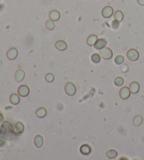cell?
Instances as JSON below:
<instances>
[{
    "mask_svg": "<svg viewBox=\"0 0 144 160\" xmlns=\"http://www.w3.org/2000/svg\"><path fill=\"white\" fill-rule=\"evenodd\" d=\"M120 70L122 73H127L129 71V66L127 64H123L120 67Z\"/></svg>",
    "mask_w": 144,
    "mask_h": 160,
    "instance_id": "obj_29",
    "label": "cell"
},
{
    "mask_svg": "<svg viewBox=\"0 0 144 160\" xmlns=\"http://www.w3.org/2000/svg\"><path fill=\"white\" fill-rule=\"evenodd\" d=\"M106 157H107L108 159H115V158L118 156V151L114 149H110L106 152Z\"/></svg>",
    "mask_w": 144,
    "mask_h": 160,
    "instance_id": "obj_18",
    "label": "cell"
},
{
    "mask_svg": "<svg viewBox=\"0 0 144 160\" xmlns=\"http://www.w3.org/2000/svg\"><path fill=\"white\" fill-rule=\"evenodd\" d=\"M138 4L141 6H144V0H137Z\"/></svg>",
    "mask_w": 144,
    "mask_h": 160,
    "instance_id": "obj_32",
    "label": "cell"
},
{
    "mask_svg": "<svg viewBox=\"0 0 144 160\" xmlns=\"http://www.w3.org/2000/svg\"><path fill=\"white\" fill-rule=\"evenodd\" d=\"M114 83H115V85L116 86H122L123 83H124V79H123V78L120 77V76L117 77L115 79V80H114Z\"/></svg>",
    "mask_w": 144,
    "mask_h": 160,
    "instance_id": "obj_25",
    "label": "cell"
},
{
    "mask_svg": "<svg viewBox=\"0 0 144 160\" xmlns=\"http://www.w3.org/2000/svg\"><path fill=\"white\" fill-rule=\"evenodd\" d=\"M45 80L48 83H52V82H53L54 80V74L49 73V74H46V76H45Z\"/></svg>",
    "mask_w": 144,
    "mask_h": 160,
    "instance_id": "obj_27",
    "label": "cell"
},
{
    "mask_svg": "<svg viewBox=\"0 0 144 160\" xmlns=\"http://www.w3.org/2000/svg\"><path fill=\"white\" fill-rule=\"evenodd\" d=\"M55 25L54 21L51 20V19L50 20L46 21V27L48 30H49V31H53V30L55 28Z\"/></svg>",
    "mask_w": 144,
    "mask_h": 160,
    "instance_id": "obj_23",
    "label": "cell"
},
{
    "mask_svg": "<svg viewBox=\"0 0 144 160\" xmlns=\"http://www.w3.org/2000/svg\"><path fill=\"white\" fill-rule=\"evenodd\" d=\"M80 152L84 155H89L91 152V147L88 144H83L80 147Z\"/></svg>",
    "mask_w": 144,
    "mask_h": 160,
    "instance_id": "obj_10",
    "label": "cell"
},
{
    "mask_svg": "<svg viewBox=\"0 0 144 160\" xmlns=\"http://www.w3.org/2000/svg\"><path fill=\"white\" fill-rule=\"evenodd\" d=\"M13 125L11 122L4 121L1 125L0 128V135L7 140H11L16 135Z\"/></svg>",
    "mask_w": 144,
    "mask_h": 160,
    "instance_id": "obj_1",
    "label": "cell"
},
{
    "mask_svg": "<svg viewBox=\"0 0 144 160\" xmlns=\"http://www.w3.org/2000/svg\"><path fill=\"white\" fill-rule=\"evenodd\" d=\"M25 76V71L22 69H18L15 74V79L17 82H21Z\"/></svg>",
    "mask_w": 144,
    "mask_h": 160,
    "instance_id": "obj_14",
    "label": "cell"
},
{
    "mask_svg": "<svg viewBox=\"0 0 144 160\" xmlns=\"http://www.w3.org/2000/svg\"><path fill=\"white\" fill-rule=\"evenodd\" d=\"M46 114H47V110L44 107H40L36 112V115L39 118L44 117V116H46Z\"/></svg>",
    "mask_w": 144,
    "mask_h": 160,
    "instance_id": "obj_19",
    "label": "cell"
},
{
    "mask_svg": "<svg viewBox=\"0 0 144 160\" xmlns=\"http://www.w3.org/2000/svg\"><path fill=\"white\" fill-rule=\"evenodd\" d=\"M91 59L93 62L97 64V63L100 62V61H101V56H100V54H98L95 53V54H93L91 55Z\"/></svg>",
    "mask_w": 144,
    "mask_h": 160,
    "instance_id": "obj_24",
    "label": "cell"
},
{
    "mask_svg": "<svg viewBox=\"0 0 144 160\" xmlns=\"http://www.w3.org/2000/svg\"><path fill=\"white\" fill-rule=\"evenodd\" d=\"M99 54L103 59H106V60H109L113 56L112 51L110 48H108V47H104L103 49H100Z\"/></svg>",
    "mask_w": 144,
    "mask_h": 160,
    "instance_id": "obj_2",
    "label": "cell"
},
{
    "mask_svg": "<svg viewBox=\"0 0 144 160\" xmlns=\"http://www.w3.org/2000/svg\"><path fill=\"white\" fill-rule=\"evenodd\" d=\"M3 122H4V116H3L2 114L0 113V125L2 124Z\"/></svg>",
    "mask_w": 144,
    "mask_h": 160,
    "instance_id": "obj_31",
    "label": "cell"
},
{
    "mask_svg": "<svg viewBox=\"0 0 144 160\" xmlns=\"http://www.w3.org/2000/svg\"><path fill=\"white\" fill-rule=\"evenodd\" d=\"M102 16L103 17L106 18V19H108V18L111 17L113 14V9L110 6H107V7H104L102 10L101 12Z\"/></svg>",
    "mask_w": 144,
    "mask_h": 160,
    "instance_id": "obj_8",
    "label": "cell"
},
{
    "mask_svg": "<svg viewBox=\"0 0 144 160\" xmlns=\"http://www.w3.org/2000/svg\"><path fill=\"white\" fill-rule=\"evenodd\" d=\"M30 93V88L29 87L26 85H22L18 88V94L20 95V97L25 98L27 97Z\"/></svg>",
    "mask_w": 144,
    "mask_h": 160,
    "instance_id": "obj_5",
    "label": "cell"
},
{
    "mask_svg": "<svg viewBox=\"0 0 144 160\" xmlns=\"http://www.w3.org/2000/svg\"><path fill=\"white\" fill-rule=\"evenodd\" d=\"M49 18H50L51 20L56 21L59 20L60 18H61V13L57 10H52L49 13Z\"/></svg>",
    "mask_w": 144,
    "mask_h": 160,
    "instance_id": "obj_15",
    "label": "cell"
},
{
    "mask_svg": "<svg viewBox=\"0 0 144 160\" xmlns=\"http://www.w3.org/2000/svg\"><path fill=\"white\" fill-rule=\"evenodd\" d=\"M124 61V56H122V55H118L115 58V63L118 65H120L122 64Z\"/></svg>",
    "mask_w": 144,
    "mask_h": 160,
    "instance_id": "obj_26",
    "label": "cell"
},
{
    "mask_svg": "<svg viewBox=\"0 0 144 160\" xmlns=\"http://www.w3.org/2000/svg\"><path fill=\"white\" fill-rule=\"evenodd\" d=\"M76 87L75 86L74 83L71 82H67L65 86V91L67 95L70 96H73L76 93Z\"/></svg>",
    "mask_w": 144,
    "mask_h": 160,
    "instance_id": "obj_3",
    "label": "cell"
},
{
    "mask_svg": "<svg viewBox=\"0 0 144 160\" xmlns=\"http://www.w3.org/2000/svg\"><path fill=\"white\" fill-rule=\"evenodd\" d=\"M18 54V49L15 47H12L9 49L7 53V56L9 60H14L17 58Z\"/></svg>",
    "mask_w": 144,
    "mask_h": 160,
    "instance_id": "obj_7",
    "label": "cell"
},
{
    "mask_svg": "<svg viewBox=\"0 0 144 160\" xmlns=\"http://www.w3.org/2000/svg\"><path fill=\"white\" fill-rule=\"evenodd\" d=\"M114 17H115V20L120 22L122 21L123 19H124V14H123L122 11H120V10H118V11H115V14H114Z\"/></svg>",
    "mask_w": 144,
    "mask_h": 160,
    "instance_id": "obj_21",
    "label": "cell"
},
{
    "mask_svg": "<svg viewBox=\"0 0 144 160\" xmlns=\"http://www.w3.org/2000/svg\"><path fill=\"white\" fill-rule=\"evenodd\" d=\"M143 117L141 115H137L133 119V125L135 126H139V125H140L141 124L143 123Z\"/></svg>",
    "mask_w": 144,
    "mask_h": 160,
    "instance_id": "obj_22",
    "label": "cell"
},
{
    "mask_svg": "<svg viewBox=\"0 0 144 160\" xmlns=\"http://www.w3.org/2000/svg\"><path fill=\"white\" fill-rule=\"evenodd\" d=\"M6 139L4 138L3 137H0V147H4V145H6Z\"/></svg>",
    "mask_w": 144,
    "mask_h": 160,
    "instance_id": "obj_30",
    "label": "cell"
},
{
    "mask_svg": "<svg viewBox=\"0 0 144 160\" xmlns=\"http://www.w3.org/2000/svg\"><path fill=\"white\" fill-rule=\"evenodd\" d=\"M111 25H112V29L117 30L118 28H119V26H120V22L118 21L115 20H115H113L112 21V24H111Z\"/></svg>",
    "mask_w": 144,
    "mask_h": 160,
    "instance_id": "obj_28",
    "label": "cell"
},
{
    "mask_svg": "<svg viewBox=\"0 0 144 160\" xmlns=\"http://www.w3.org/2000/svg\"><path fill=\"white\" fill-rule=\"evenodd\" d=\"M98 40V37L96 35H89V37L87 38V44L89 46H94L96 42Z\"/></svg>",
    "mask_w": 144,
    "mask_h": 160,
    "instance_id": "obj_20",
    "label": "cell"
},
{
    "mask_svg": "<svg viewBox=\"0 0 144 160\" xmlns=\"http://www.w3.org/2000/svg\"><path fill=\"white\" fill-rule=\"evenodd\" d=\"M44 138L41 135H37L34 138V144L37 147L40 148L43 145Z\"/></svg>",
    "mask_w": 144,
    "mask_h": 160,
    "instance_id": "obj_12",
    "label": "cell"
},
{
    "mask_svg": "<svg viewBox=\"0 0 144 160\" xmlns=\"http://www.w3.org/2000/svg\"><path fill=\"white\" fill-rule=\"evenodd\" d=\"M131 95V91H130L129 88L127 86H124L120 90V98L122 100H127L130 97Z\"/></svg>",
    "mask_w": 144,
    "mask_h": 160,
    "instance_id": "obj_6",
    "label": "cell"
},
{
    "mask_svg": "<svg viewBox=\"0 0 144 160\" xmlns=\"http://www.w3.org/2000/svg\"><path fill=\"white\" fill-rule=\"evenodd\" d=\"M0 156H1V155H0Z\"/></svg>",
    "mask_w": 144,
    "mask_h": 160,
    "instance_id": "obj_33",
    "label": "cell"
},
{
    "mask_svg": "<svg viewBox=\"0 0 144 160\" xmlns=\"http://www.w3.org/2000/svg\"><path fill=\"white\" fill-rule=\"evenodd\" d=\"M24 129H25V125L21 121H18L15 125L14 130L16 134L22 133L24 131Z\"/></svg>",
    "mask_w": 144,
    "mask_h": 160,
    "instance_id": "obj_16",
    "label": "cell"
},
{
    "mask_svg": "<svg viewBox=\"0 0 144 160\" xmlns=\"http://www.w3.org/2000/svg\"><path fill=\"white\" fill-rule=\"evenodd\" d=\"M55 48L59 51H64L67 49V44L63 40H58L55 42Z\"/></svg>",
    "mask_w": 144,
    "mask_h": 160,
    "instance_id": "obj_11",
    "label": "cell"
},
{
    "mask_svg": "<svg viewBox=\"0 0 144 160\" xmlns=\"http://www.w3.org/2000/svg\"><path fill=\"white\" fill-rule=\"evenodd\" d=\"M139 89H140V86H139V83L136 81H133L131 82V84L129 86V90L131 91V93L133 94H136L137 92H139Z\"/></svg>",
    "mask_w": 144,
    "mask_h": 160,
    "instance_id": "obj_13",
    "label": "cell"
},
{
    "mask_svg": "<svg viewBox=\"0 0 144 160\" xmlns=\"http://www.w3.org/2000/svg\"><path fill=\"white\" fill-rule=\"evenodd\" d=\"M20 101V99L19 95L16 93H13L12 95L10 96V102L13 105H17V104H19Z\"/></svg>",
    "mask_w": 144,
    "mask_h": 160,
    "instance_id": "obj_17",
    "label": "cell"
},
{
    "mask_svg": "<svg viewBox=\"0 0 144 160\" xmlns=\"http://www.w3.org/2000/svg\"><path fill=\"white\" fill-rule=\"evenodd\" d=\"M127 56L129 60L131 62H135L137 61L139 58V53L136 49H130L127 53Z\"/></svg>",
    "mask_w": 144,
    "mask_h": 160,
    "instance_id": "obj_4",
    "label": "cell"
},
{
    "mask_svg": "<svg viewBox=\"0 0 144 160\" xmlns=\"http://www.w3.org/2000/svg\"><path fill=\"white\" fill-rule=\"evenodd\" d=\"M106 44H107V40L104 38H100L97 40V41L96 42L95 44H94V48L96 49H103L104 47H106Z\"/></svg>",
    "mask_w": 144,
    "mask_h": 160,
    "instance_id": "obj_9",
    "label": "cell"
},
{
    "mask_svg": "<svg viewBox=\"0 0 144 160\" xmlns=\"http://www.w3.org/2000/svg\"><path fill=\"white\" fill-rule=\"evenodd\" d=\"M0 1H1V0H0Z\"/></svg>",
    "mask_w": 144,
    "mask_h": 160,
    "instance_id": "obj_34",
    "label": "cell"
}]
</instances>
